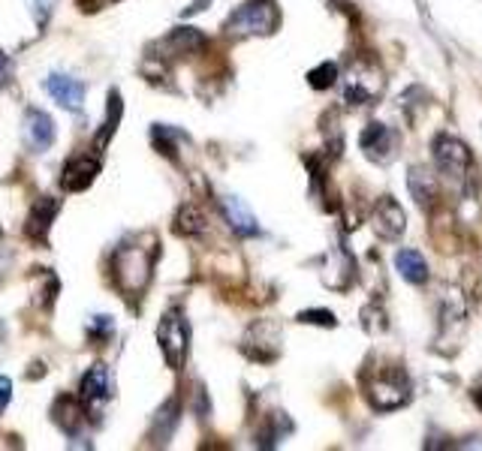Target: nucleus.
<instances>
[{
    "mask_svg": "<svg viewBox=\"0 0 482 451\" xmlns=\"http://www.w3.org/2000/svg\"><path fill=\"white\" fill-rule=\"evenodd\" d=\"M157 259V244L148 238V244L142 241H124L118 250L112 253V280L115 289L124 298H139L145 292L151 271H154Z\"/></svg>",
    "mask_w": 482,
    "mask_h": 451,
    "instance_id": "obj_1",
    "label": "nucleus"
},
{
    "mask_svg": "<svg viewBox=\"0 0 482 451\" xmlns=\"http://www.w3.org/2000/svg\"><path fill=\"white\" fill-rule=\"evenodd\" d=\"M281 27V13L272 0H251V4L238 6L227 18V33L232 40H245V36H269Z\"/></svg>",
    "mask_w": 482,
    "mask_h": 451,
    "instance_id": "obj_2",
    "label": "nucleus"
},
{
    "mask_svg": "<svg viewBox=\"0 0 482 451\" xmlns=\"http://www.w3.org/2000/svg\"><path fill=\"white\" fill-rule=\"evenodd\" d=\"M157 343H160V352H163L169 367H172V370L184 367L187 349H190V328H187L184 316L178 310H169L163 319H160Z\"/></svg>",
    "mask_w": 482,
    "mask_h": 451,
    "instance_id": "obj_3",
    "label": "nucleus"
},
{
    "mask_svg": "<svg viewBox=\"0 0 482 451\" xmlns=\"http://www.w3.org/2000/svg\"><path fill=\"white\" fill-rule=\"evenodd\" d=\"M431 157H434V169L450 180L464 178V171L470 169V148L459 135H450V133L437 135L431 142Z\"/></svg>",
    "mask_w": 482,
    "mask_h": 451,
    "instance_id": "obj_4",
    "label": "nucleus"
},
{
    "mask_svg": "<svg viewBox=\"0 0 482 451\" xmlns=\"http://www.w3.org/2000/svg\"><path fill=\"white\" fill-rule=\"evenodd\" d=\"M365 394H368L374 410L389 412L410 400V382L401 373H377L365 385Z\"/></svg>",
    "mask_w": 482,
    "mask_h": 451,
    "instance_id": "obj_5",
    "label": "nucleus"
},
{
    "mask_svg": "<svg viewBox=\"0 0 482 451\" xmlns=\"http://www.w3.org/2000/svg\"><path fill=\"white\" fill-rule=\"evenodd\" d=\"M359 148L365 151V157L371 162H392L398 157V148H401V135L392 130L386 124H368L359 135Z\"/></svg>",
    "mask_w": 482,
    "mask_h": 451,
    "instance_id": "obj_6",
    "label": "nucleus"
},
{
    "mask_svg": "<svg viewBox=\"0 0 482 451\" xmlns=\"http://www.w3.org/2000/svg\"><path fill=\"white\" fill-rule=\"evenodd\" d=\"M241 349H245L247 358H254V361H274L281 352V328L269 319L254 322L245 334Z\"/></svg>",
    "mask_w": 482,
    "mask_h": 451,
    "instance_id": "obj_7",
    "label": "nucleus"
},
{
    "mask_svg": "<svg viewBox=\"0 0 482 451\" xmlns=\"http://www.w3.org/2000/svg\"><path fill=\"white\" fill-rule=\"evenodd\" d=\"M22 139L33 153H46L55 144V121L42 108H28L22 121Z\"/></svg>",
    "mask_w": 482,
    "mask_h": 451,
    "instance_id": "obj_8",
    "label": "nucleus"
},
{
    "mask_svg": "<svg viewBox=\"0 0 482 451\" xmlns=\"http://www.w3.org/2000/svg\"><path fill=\"white\" fill-rule=\"evenodd\" d=\"M209 49V40L196 31V27H175V31H169V36L163 42H160V58L163 60H172V58H196V54H202Z\"/></svg>",
    "mask_w": 482,
    "mask_h": 451,
    "instance_id": "obj_9",
    "label": "nucleus"
},
{
    "mask_svg": "<svg viewBox=\"0 0 482 451\" xmlns=\"http://www.w3.org/2000/svg\"><path fill=\"white\" fill-rule=\"evenodd\" d=\"M371 223H374V232H377L380 238L395 241V238H401V235H404V229H407L404 207L395 202V196H383L380 202H377V207H374Z\"/></svg>",
    "mask_w": 482,
    "mask_h": 451,
    "instance_id": "obj_10",
    "label": "nucleus"
},
{
    "mask_svg": "<svg viewBox=\"0 0 482 451\" xmlns=\"http://www.w3.org/2000/svg\"><path fill=\"white\" fill-rule=\"evenodd\" d=\"M58 211H60V198H55V196H40L37 202L31 205L28 223H24V235H28L33 244H46V241H49V232H51V223H55Z\"/></svg>",
    "mask_w": 482,
    "mask_h": 451,
    "instance_id": "obj_11",
    "label": "nucleus"
},
{
    "mask_svg": "<svg viewBox=\"0 0 482 451\" xmlns=\"http://www.w3.org/2000/svg\"><path fill=\"white\" fill-rule=\"evenodd\" d=\"M97 175H100V160L91 157V153H79V157L67 160L64 171H60V187L67 193H82L94 184Z\"/></svg>",
    "mask_w": 482,
    "mask_h": 451,
    "instance_id": "obj_12",
    "label": "nucleus"
},
{
    "mask_svg": "<svg viewBox=\"0 0 482 451\" xmlns=\"http://www.w3.org/2000/svg\"><path fill=\"white\" fill-rule=\"evenodd\" d=\"M46 90L60 108H67V112H82L85 81H79L73 76H64V72H51V76L46 78Z\"/></svg>",
    "mask_w": 482,
    "mask_h": 451,
    "instance_id": "obj_13",
    "label": "nucleus"
},
{
    "mask_svg": "<svg viewBox=\"0 0 482 451\" xmlns=\"http://www.w3.org/2000/svg\"><path fill=\"white\" fill-rule=\"evenodd\" d=\"M112 397V376H109V367L106 364H91L88 367V373L82 376V385H79V400H82L88 410L91 406H103L106 400Z\"/></svg>",
    "mask_w": 482,
    "mask_h": 451,
    "instance_id": "obj_14",
    "label": "nucleus"
},
{
    "mask_svg": "<svg viewBox=\"0 0 482 451\" xmlns=\"http://www.w3.org/2000/svg\"><path fill=\"white\" fill-rule=\"evenodd\" d=\"M51 415H55V424L60 430H67L70 437H76L79 430L85 428V419H88V406L79 400V397H58L55 406H51Z\"/></svg>",
    "mask_w": 482,
    "mask_h": 451,
    "instance_id": "obj_15",
    "label": "nucleus"
},
{
    "mask_svg": "<svg viewBox=\"0 0 482 451\" xmlns=\"http://www.w3.org/2000/svg\"><path fill=\"white\" fill-rule=\"evenodd\" d=\"M220 207H223V216H227V223L238 235H245V238H251V235H260V223H256V216L251 214V207L241 202L238 196H223L220 198Z\"/></svg>",
    "mask_w": 482,
    "mask_h": 451,
    "instance_id": "obj_16",
    "label": "nucleus"
},
{
    "mask_svg": "<svg viewBox=\"0 0 482 451\" xmlns=\"http://www.w3.org/2000/svg\"><path fill=\"white\" fill-rule=\"evenodd\" d=\"M380 94V76L374 78L368 76L365 69H356L350 72V78H347V87H344V99L350 106H368L374 103Z\"/></svg>",
    "mask_w": 482,
    "mask_h": 451,
    "instance_id": "obj_17",
    "label": "nucleus"
},
{
    "mask_svg": "<svg viewBox=\"0 0 482 451\" xmlns=\"http://www.w3.org/2000/svg\"><path fill=\"white\" fill-rule=\"evenodd\" d=\"M395 268H398V274L413 286H422V283H428V277H431L425 256L419 250H410V247L401 250L395 256Z\"/></svg>",
    "mask_w": 482,
    "mask_h": 451,
    "instance_id": "obj_18",
    "label": "nucleus"
},
{
    "mask_svg": "<svg viewBox=\"0 0 482 451\" xmlns=\"http://www.w3.org/2000/svg\"><path fill=\"white\" fill-rule=\"evenodd\" d=\"M407 189L410 196L416 198L419 207H428L431 205V198L437 196V184H434V175L422 166H413L407 171Z\"/></svg>",
    "mask_w": 482,
    "mask_h": 451,
    "instance_id": "obj_19",
    "label": "nucleus"
},
{
    "mask_svg": "<svg viewBox=\"0 0 482 451\" xmlns=\"http://www.w3.org/2000/svg\"><path fill=\"white\" fill-rule=\"evenodd\" d=\"M121 115H124L121 94H118V90H109V99H106V121H103L100 133H97V139H94V148L97 151H103L106 144L112 142L115 130H118V124H121Z\"/></svg>",
    "mask_w": 482,
    "mask_h": 451,
    "instance_id": "obj_20",
    "label": "nucleus"
},
{
    "mask_svg": "<svg viewBox=\"0 0 482 451\" xmlns=\"http://www.w3.org/2000/svg\"><path fill=\"white\" fill-rule=\"evenodd\" d=\"M178 428V397H169V400L160 406L157 419H154V437L157 442H166L169 437H172V430Z\"/></svg>",
    "mask_w": 482,
    "mask_h": 451,
    "instance_id": "obj_21",
    "label": "nucleus"
},
{
    "mask_svg": "<svg viewBox=\"0 0 482 451\" xmlns=\"http://www.w3.org/2000/svg\"><path fill=\"white\" fill-rule=\"evenodd\" d=\"M151 139H154V148L163 153V157L175 160V151H178V142H187V135L181 130H175V126H166V124H157L154 130H151Z\"/></svg>",
    "mask_w": 482,
    "mask_h": 451,
    "instance_id": "obj_22",
    "label": "nucleus"
},
{
    "mask_svg": "<svg viewBox=\"0 0 482 451\" xmlns=\"http://www.w3.org/2000/svg\"><path fill=\"white\" fill-rule=\"evenodd\" d=\"M58 277L51 274V271H40L37 277H33V304L37 307H51L58 298Z\"/></svg>",
    "mask_w": 482,
    "mask_h": 451,
    "instance_id": "obj_23",
    "label": "nucleus"
},
{
    "mask_svg": "<svg viewBox=\"0 0 482 451\" xmlns=\"http://www.w3.org/2000/svg\"><path fill=\"white\" fill-rule=\"evenodd\" d=\"M178 235H202L205 232V214L196 205H184L175 216Z\"/></svg>",
    "mask_w": 482,
    "mask_h": 451,
    "instance_id": "obj_24",
    "label": "nucleus"
},
{
    "mask_svg": "<svg viewBox=\"0 0 482 451\" xmlns=\"http://www.w3.org/2000/svg\"><path fill=\"white\" fill-rule=\"evenodd\" d=\"M335 81H338V63H332V60L320 63L317 69H311V72H308V85L314 87V90H326V87H332Z\"/></svg>",
    "mask_w": 482,
    "mask_h": 451,
    "instance_id": "obj_25",
    "label": "nucleus"
},
{
    "mask_svg": "<svg viewBox=\"0 0 482 451\" xmlns=\"http://www.w3.org/2000/svg\"><path fill=\"white\" fill-rule=\"evenodd\" d=\"M115 334V322L112 316H94L91 322H88V337L94 340V346H106V340H112Z\"/></svg>",
    "mask_w": 482,
    "mask_h": 451,
    "instance_id": "obj_26",
    "label": "nucleus"
},
{
    "mask_svg": "<svg viewBox=\"0 0 482 451\" xmlns=\"http://www.w3.org/2000/svg\"><path fill=\"white\" fill-rule=\"evenodd\" d=\"M299 322L305 325H323V328H335L338 319L332 310H301L299 313Z\"/></svg>",
    "mask_w": 482,
    "mask_h": 451,
    "instance_id": "obj_27",
    "label": "nucleus"
},
{
    "mask_svg": "<svg viewBox=\"0 0 482 451\" xmlns=\"http://www.w3.org/2000/svg\"><path fill=\"white\" fill-rule=\"evenodd\" d=\"M55 4H58V0H31L33 22H37L40 27H46L49 18H51V13H55Z\"/></svg>",
    "mask_w": 482,
    "mask_h": 451,
    "instance_id": "obj_28",
    "label": "nucleus"
},
{
    "mask_svg": "<svg viewBox=\"0 0 482 451\" xmlns=\"http://www.w3.org/2000/svg\"><path fill=\"white\" fill-rule=\"evenodd\" d=\"M13 72H15V67H13L10 54H4V51H0V90L13 85Z\"/></svg>",
    "mask_w": 482,
    "mask_h": 451,
    "instance_id": "obj_29",
    "label": "nucleus"
},
{
    "mask_svg": "<svg viewBox=\"0 0 482 451\" xmlns=\"http://www.w3.org/2000/svg\"><path fill=\"white\" fill-rule=\"evenodd\" d=\"M10 400H13V382H10V376H0V415L10 406Z\"/></svg>",
    "mask_w": 482,
    "mask_h": 451,
    "instance_id": "obj_30",
    "label": "nucleus"
},
{
    "mask_svg": "<svg viewBox=\"0 0 482 451\" xmlns=\"http://www.w3.org/2000/svg\"><path fill=\"white\" fill-rule=\"evenodd\" d=\"M79 4V9H82V13H94L97 6H100V0H76Z\"/></svg>",
    "mask_w": 482,
    "mask_h": 451,
    "instance_id": "obj_31",
    "label": "nucleus"
},
{
    "mask_svg": "<svg viewBox=\"0 0 482 451\" xmlns=\"http://www.w3.org/2000/svg\"><path fill=\"white\" fill-rule=\"evenodd\" d=\"M202 4H205V0H193V6H190V9H187V15L199 13V9H202Z\"/></svg>",
    "mask_w": 482,
    "mask_h": 451,
    "instance_id": "obj_32",
    "label": "nucleus"
},
{
    "mask_svg": "<svg viewBox=\"0 0 482 451\" xmlns=\"http://www.w3.org/2000/svg\"><path fill=\"white\" fill-rule=\"evenodd\" d=\"M0 337H4V331H0Z\"/></svg>",
    "mask_w": 482,
    "mask_h": 451,
    "instance_id": "obj_33",
    "label": "nucleus"
}]
</instances>
